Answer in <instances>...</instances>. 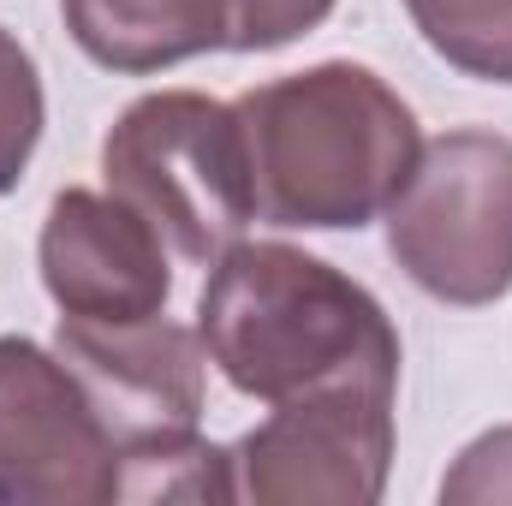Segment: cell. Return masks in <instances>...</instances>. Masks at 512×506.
Returning a JSON list of instances; mask_svg holds the SVG:
<instances>
[{
	"mask_svg": "<svg viewBox=\"0 0 512 506\" xmlns=\"http://www.w3.org/2000/svg\"><path fill=\"white\" fill-rule=\"evenodd\" d=\"M42 286L60 316L78 322H143L167 310L173 268L167 239L114 191H60L42 221Z\"/></svg>",
	"mask_w": 512,
	"mask_h": 506,
	"instance_id": "ba28073f",
	"label": "cell"
},
{
	"mask_svg": "<svg viewBox=\"0 0 512 506\" xmlns=\"http://www.w3.org/2000/svg\"><path fill=\"white\" fill-rule=\"evenodd\" d=\"M405 12L453 72L512 84V0H405Z\"/></svg>",
	"mask_w": 512,
	"mask_h": 506,
	"instance_id": "30bf717a",
	"label": "cell"
},
{
	"mask_svg": "<svg viewBox=\"0 0 512 506\" xmlns=\"http://www.w3.org/2000/svg\"><path fill=\"white\" fill-rule=\"evenodd\" d=\"M54 352L84 381L90 405L102 411L120 459L143 447H167L197 435L203 417V340L167 316L143 322H78L60 316Z\"/></svg>",
	"mask_w": 512,
	"mask_h": 506,
	"instance_id": "52a82bcc",
	"label": "cell"
},
{
	"mask_svg": "<svg viewBox=\"0 0 512 506\" xmlns=\"http://www.w3.org/2000/svg\"><path fill=\"white\" fill-rule=\"evenodd\" d=\"M72 42L126 78L227 48V0H60Z\"/></svg>",
	"mask_w": 512,
	"mask_h": 506,
	"instance_id": "9c48e42d",
	"label": "cell"
},
{
	"mask_svg": "<svg viewBox=\"0 0 512 506\" xmlns=\"http://www.w3.org/2000/svg\"><path fill=\"white\" fill-rule=\"evenodd\" d=\"M256 179V215L304 233H358L387 215L417 167V114L382 72L322 60L233 102Z\"/></svg>",
	"mask_w": 512,
	"mask_h": 506,
	"instance_id": "6da1fadb",
	"label": "cell"
},
{
	"mask_svg": "<svg viewBox=\"0 0 512 506\" xmlns=\"http://www.w3.org/2000/svg\"><path fill=\"white\" fill-rule=\"evenodd\" d=\"M441 501H453V506H501V501H512V423L507 429L477 435V441L453 459V471L441 477Z\"/></svg>",
	"mask_w": 512,
	"mask_h": 506,
	"instance_id": "5bb4252c",
	"label": "cell"
},
{
	"mask_svg": "<svg viewBox=\"0 0 512 506\" xmlns=\"http://www.w3.org/2000/svg\"><path fill=\"white\" fill-rule=\"evenodd\" d=\"M387 256L441 304L477 310L512 292V137L483 126L417 149L387 203Z\"/></svg>",
	"mask_w": 512,
	"mask_h": 506,
	"instance_id": "277c9868",
	"label": "cell"
},
{
	"mask_svg": "<svg viewBox=\"0 0 512 506\" xmlns=\"http://www.w3.org/2000/svg\"><path fill=\"white\" fill-rule=\"evenodd\" d=\"M233 495H239L233 453L203 435L120 459V501H233Z\"/></svg>",
	"mask_w": 512,
	"mask_h": 506,
	"instance_id": "8fae6325",
	"label": "cell"
},
{
	"mask_svg": "<svg viewBox=\"0 0 512 506\" xmlns=\"http://www.w3.org/2000/svg\"><path fill=\"white\" fill-rule=\"evenodd\" d=\"M387 381H328L274 399L233 447L239 495L256 506H376L393 471Z\"/></svg>",
	"mask_w": 512,
	"mask_h": 506,
	"instance_id": "5b68a950",
	"label": "cell"
},
{
	"mask_svg": "<svg viewBox=\"0 0 512 506\" xmlns=\"http://www.w3.org/2000/svg\"><path fill=\"white\" fill-rule=\"evenodd\" d=\"M102 179L185 262L203 268L221 262L256 221L245 126L203 90L137 96L102 137Z\"/></svg>",
	"mask_w": 512,
	"mask_h": 506,
	"instance_id": "3957f363",
	"label": "cell"
},
{
	"mask_svg": "<svg viewBox=\"0 0 512 506\" xmlns=\"http://www.w3.org/2000/svg\"><path fill=\"white\" fill-rule=\"evenodd\" d=\"M334 0H227V48L239 54H274L298 36H310Z\"/></svg>",
	"mask_w": 512,
	"mask_h": 506,
	"instance_id": "4fadbf2b",
	"label": "cell"
},
{
	"mask_svg": "<svg viewBox=\"0 0 512 506\" xmlns=\"http://www.w3.org/2000/svg\"><path fill=\"white\" fill-rule=\"evenodd\" d=\"M197 340L233 393L268 405L328 381L399 387V334L376 292L280 239H239L221 262H209Z\"/></svg>",
	"mask_w": 512,
	"mask_h": 506,
	"instance_id": "7a4b0ae2",
	"label": "cell"
},
{
	"mask_svg": "<svg viewBox=\"0 0 512 506\" xmlns=\"http://www.w3.org/2000/svg\"><path fill=\"white\" fill-rule=\"evenodd\" d=\"M120 501V441L72 364L24 334L0 340V506Z\"/></svg>",
	"mask_w": 512,
	"mask_h": 506,
	"instance_id": "8992f818",
	"label": "cell"
},
{
	"mask_svg": "<svg viewBox=\"0 0 512 506\" xmlns=\"http://www.w3.org/2000/svg\"><path fill=\"white\" fill-rule=\"evenodd\" d=\"M42 120H48L42 72H36L30 48L12 30H0V197L18 191V179L42 143Z\"/></svg>",
	"mask_w": 512,
	"mask_h": 506,
	"instance_id": "7c38bea8",
	"label": "cell"
}]
</instances>
